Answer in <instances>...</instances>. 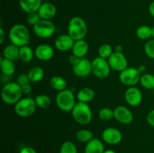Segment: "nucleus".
<instances>
[{"label": "nucleus", "instance_id": "473e14b6", "mask_svg": "<svg viewBox=\"0 0 154 153\" xmlns=\"http://www.w3.org/2000/svg\"><path fill=\"white\" fill-rule=\"evenodd\" d=\"M60 153H78L76 146L71 141H66L60 146Z\"/></svg>", "mask_w": 154, "mask_h": 153}, {"label": "nucleus", "instance_id": "412c9836", "mask_svg": "<svg viewBox=\"0 0 154 153\" xmlns=\"http://www.w3.org/2000/svg\"><path fill=\"white\" fill-rule=\"evenodd\" d=\"M95 97V92L93 88L90 87H85L78 91L77 94V99L79 102L88 104L89 102L92 101Z\"/></svg>", "mask_w": 154, "mask_h": 153}, {"label": "nucleus", "instance_id": "f8f14e48", "mask_svg": "<svg viewBox=\"0 0 154 153\" xmlns=\"http://www.w3.org/2000/svg\"><path fill=\"white\" fill-rule=\"evenodd\" d=\"M102 138L104 142L109 145H117L122 141L123 135L117 128L110 127L102 131Z\"/></svg>", "mask_w": 154, "mask_h": 153}, {"label": "nucleus", "instance_id": "0eeeda50", "mask_svg": "<svg viewBox=\"0 0 154 153\" xmlns=\"http://www.w3.org/2000/svg\"><path fill=\"white\" fill-rule=\"evenodd\" d=\"M92 63V73L99 79H105L111 73V67L108 59L97 56L93 59Z\"/></svg>", "mask_w": 154, "mask_h": 153}, {"label": "nucleus", "instance_id": "bb28decb", "mask_svg": "<svg viewBox=\"0 0 154 153\" xmlns=\"http://www.w3.org/2000/svg\"><path fill=\"white\" fill-rule=\"evenodd\" d=\"M136 36L141 40H149L153 37V28L148 26H141L136 29Z\"/></svg>", "mask_w": 154, "mask_h": 153}, {"label": "nucleus", "instance_id": "9d476101", "mask_svg": "<svg viewBox=\"0 0 154 153\" xmlns=\"http://www.w3.org/2000/svg\"><path fill=\"white\" fill-rule=\"evenodd\" d=\"M108 61L111 68L115 71L121 72L128 68V60L123 52L114 51Z\"/></svg>", "mask_w": 154, "mask_h": 153}, {"label": "nucleus", "instance_id": "5701e85b", "mask_svg": "<svg viewBox=\"0 0 154 153\" xmlns=\"http://www.w3.org/2000/svg\"><path fill=\"white\" fill-rule=\"evenodd\" d=\"M19 46L11 44L3 49V57L14 62L15 60L19 58Z\"/></svg>", "mask_w": 154, "mask_h": 153}, {"label": "nucleus", "instance_id": "a211bd4d", "mask_svg": "<svg viewBox=\"0 0 154 153\" xmlns=\"http://www.w3.org/2000/svg\"><path fill=\"white\" fill-rule=\"evenodd\" d=\"M42 4V0H19L20 8L28 14L38 12Z\"/></svg>", "mask_w": 154, "mask_h": 153}, {"label": "nucleus", "instance_id": "58836bf2", "mask_svg": "<svg viewBox=\"0 0 154 153\" xmlns=\"http://www.w3.org/2000/svg\"><path fill=\"white\" fill-rule=\"evenodd\" d=\"M20 153H37V152L32 147L26 146L20 150Z\"/></svg>", "mask_w": 154, "mask_h": 153}, {"label": "nucleus", "instance_id": "a19ab883", "mask_svg": "<svg viewBox=\"0 0 154 153\" xmlns=\"http://www.w3.org/2000/svg\"><path fill=\"white\" fill-rule=\"evenodd\" d=\"M5 37V35L4 29H3L2 27L1 26L0 27V44H2L3 42H4Z\"/></svg>", "mask_w": 154, "mask_h": 153}, {"label": "nucleus", "instance_id": "39448f33", "mask_svg": "<svg viewBox=\"0 0 154 153\" xmlns=\"http://www.w3.org/2000/svg\"><path fill=\"white\" fill-rule=\"evenodd\" d=\"M76 98L71 90L65 89L59 92L56 97V104L57 107L64 112H70L76 104Z\"/></svg>", "mask_w": 154, "mask_h": 153}, {"label": "nucleus", "instance_id": "c756f323", "mask_svg": "<svg viewBox=\"0 0 154 153\" xmlns=\"http://www.w3.org/2000/svg\"><path fill=\"white\" fill-rule=\"evenodd\" d=\"M139 82L146 89H154V75L152 74H143Z\"/></svg>", "mask_w": 154, "mask_h": 153}, {"label": "nucleus", "instance_id": "9b49d317", "mask_svg": "<svg viewBox=\"0 0 154 153\" xmlns=\"http://www.w3.org/2000/svg\"><path fill=\"white\" fill-rule=\"evenodd\" d=\"M72 70L75 75L78 77H87L92 74V63L85 57L81 58L76 64L72 66Z\"/></svg>", "mask_w": 154, "mask_h": 153}, {"label": "nucleus", "instance_id": "20e7f679", "mask_svg": "<svg viewBox=\"0 0 154 153\" xmlns=\"http://www.w3.org/2000/svg\"><path fill=\"white\" fill-rule=\"evenodd\" d=\"M71 112L75 121L80 124H88L93 119V112L88 104L78 101Z\"/></svg>", "mask_w": 154, "mask_h": 153}, {"label": "nucleus", "instance_id": "393cba45", "mask_svg": "<svg viewBox=\"0 0 154 153\" xmlns=\"http://www.w3.org/2000/svg\"><path fill=\"white\" fill-rule=\"evenodd\" d=\"M35 56V51L29 45L20 47L19 59L23 62H29L32 60Z\"/></svg>", "mask_w": 154, "mask_h": 153}, {"label": "nucleus", "instance_id": "49530a36", "mask_svg": "<svg viewBox=\"0 0 154 153\" xmlns=\"http://www.w3.org/2000/svg\"><path fill=\"white\" fill-rule=\"evenodd\" d=\"M152 28H153V38H154V26L152 27Z\"/></svg>", "mask_w": 154, "mask_h": 153}, {"label": "nucleus", "instance_id": "dca6fc26", "mask_svg": "<svg viewBox=\"0 0 154 153\" xmlns=\"http://www.w3.org/2000/svg\"><path fill=\"white\" fill-rule=\"evenodd\" d=\"M54 56V50L51 45L42 44L38 45L35 50V56L38 60L47 62L51 60Z\"/></svg>", "mask_w": 154, "mask_h": 153}, {"label": "nucleus", "instance_id": "79ce46f5", "mask_svg": "<svg viewBox=\"0 0 154 153\" xmlns=\"http://www.w3.org/2000/svg\"><path fill=\"white\" fill-rule=\"evenodd\" d=\"M148 10L150 14L153 17H154V1L152 2L150 4V5H149Z\"/></svg>", "mask_w": 154, "mask_h": 153}, {"label": "nucleus", "instance_id": "c03bdc74", "mask_svg": "<svg viewBox=\"0 0 154 153\" xmlns=\"http://www.w3.org/2000/svg\"><path fill=\"white\" fill-rule=\"evenodd\" d=\"M123 46H122L121 45H117V46H115V48H114V51H115V52H123Z\"/></svg>", "mask_w": 154, "mask_h": 153}, {"label": "nucleus", "instance_id": "4468645a", "mask_svg": "<svg viewBox=\"0 0 154 153\" xmlns=\"http://www.w3.org/2000/svg\"><path fill=\"white\" fill-rule=\"evenodd\" d=\"M114 118L123 124H129L133 122L134 116L129 109L124 106H117L114 110Z\"/></svg>", "mask_w": 154, "mask_h": 153}, {"label": "nucleus", "instance_id": "a878e982", "mask_svg": "<svg viewBox=\"0 0 154 153\" xmlns=\"http://www.w3.org/2000/svg\"><path fill=\"white\" fill-rule=\"evenodd\" d=\"M50 84L54 89L58 92L63 91L67 88V82L63 77L60 76H54L51 77Z\"/></svg>", "mask_w": 154, "mask_h": 153}, {"label": "nucleus", "instance_id": "7c9ffc66", "mask_svg": "<svg viewBox=\"0 0 154 153\" xmlns=\"http://www.w3.org/2000/svg\"><path fill=\"white\" fill-rule=\"evenodd\" d=\"M114 52V51L113 50L112 46L110 44H102L99 46V50H98L99 56L105 58V59H108Z\"/></svg>", "mask_w": 154, "mask_h": 153}, {"label": "nucleus", "instance_id": "a18cd8bd", "mask_svg": "<svg viewBox=\"0 0 154 153\" xmlns=\"http://www.w3.org/2000/svg\"><path fill=\"white\" fill-rule=\"evenodd\" d=\"M103 153H117V152L112 149H108V150H105V152H104Z\"/></svg>", "mask_w": 154, "mask_h": 153}, {"label": "nucleus", "instance_id": "4c0bfd02", "mask_svg": "<svg viewBox=\"0 0 154 153\" xmlns=\"http://www.w3.org/2000/svg\"><path fill=\"white\" fill-rule=\"evenodd\" d=\"M21 89H22L23 94H29L32 92V86L30 84H26L21 86Z\"/></svg>", "mask_w": 154, "mask_h": 153}, {"label": "nucleus", "instance_id": "72a5a7b5", "mask_svg": "<svg viewBox=\"0 0 154 153\" xmlns=\"http://www.w3.org/2000/svg\"><path fill=\"white\" fill-rule=\"evenodd\" d=\"M144 52L150 58L154 59V38L149 39L144 44Z\"/></svg>", "mask_w": 154, "mask_h": 153}, {"label": "nucleus", "instance_id": "37998d69", "mask_svg": "<svg viewBox=\"0 0 154 153\" xmlns=\"http://www.w3.org/2000/svg\"><path fill=\"white\" fill-rule=\"evenodd\" d=\"M138 70H139L140 73H141V74H145L144 72H145L147 68H146V66L144 65V64H141V65H140L139 67L138 68Z\"/></svg>", "mask_w": 154, "mask_h": 153}, {"label": "nucleus", "instance_id": "6e6552de", "mask_svg": "<svg viewBox=\"0 0 154 153\" xmlns=\"http://www.w3.org/2000/svg\"><path fill=\"white\" fill-rule=\"evenodd\" d=\"M141 73L138 68L132 67H128L123 71L120 72L119 80L123 85L128 87L135 86L140 82Z\"/></svg>", "mask_w": 154, "mask_h": 153}, {"label": "nucleus", "instance_id": "2eb2a0df", "mask_svg": "<svg viewBox=\"0 0 154 153\" xmlns=\"http://www.w3.org/2000/svg\"><path fill=\"white\" fill-rule=\"evenodd\" d=\"M75 40L69 34H63L57 36L54 41L55 47L62 52L72 50Z\"/></svg>", "mask_w": 154, "mask_h": 153}, {"label": "nucleus", "instance_id": "c85d7f7f", "mask_svg": "<svg viewBox=\"0 0 154 153\" xmlns=\"http://www.w3.org/2000/svg\"><path fill=\"white\" fill-rule=\"evenodd\" d=\"M36 106L41 109H48L51 104V99L45 94H41L35 98Z\"/></svg>", "mask_w": 154, "mask_h": 153}, {"label": "nucleus", "instance_id": "1a4fd4ad", "mask_svg": "<svg viewBox=\"0 0 154 153\" xmlns=\"http://www.w3.org/2000/svg\"><path fill=\"white\" fill-rule=\"evenodd\" d=\"M56 31V27L51 20H41L33 26V32L41 38H48L52 37Z\"/></svg>", "mask_w": 154, "mask_h": 153}, {"label": "nucleus", "instance_id": "7ed1b4c3", "mask_svg": "<svg viewBox=\"0 0 154 153\" xmlns=\"http://www.w3.org/2000/svg\"><path fill=\"white\" fill-rule=\"evenodd\" d=\"M87 26L83 18L74 16L68 24V34L75 40L84 39L87 34Z\"/></svg>", "mask_w": 154, "mask_h": 153}, {"label": "nucleus", "instance_id": "aec40b11", "mask_svg": "<svg viewBox=\"0 0 154 153\" xmlns=\"http://www.w3.org/2000/svg\"><path fill=\"white\" fill-rule=\"evenodd\" d=\"M105 146L102 140L98 138H93L86 144L84 153H103Z\"/></svg>", "mask_w": 154, "mask_h": 153}, {"label": "nucleus", "instance_id": "f3484780", "mask_svg": "<svg viewBox=\"0 0 154 153\" xmlns=\"http://www.w3.org/2000/svg\"><path fill=\"white\" fill-rule=\"evenodd\" d=\"M38 14L40 16L41 20H51L57 14V8L51 2L42 3L38 10Z\"/></svg>", "mask_w": 154, "mask_h": 153}, {"label": "nucleus", "instance_id": "f704fd0d", "mask_svg": "<svg viewBox=\"0 0 154 153\" xmlns=\"http://www.w3.org/2000/svg\"><path fill=\"white\" fill-rule=\"evenodd\" d=\"M40 20H41V17L40 16H39L38 14V12L29 14L26 18L27 23L30 26H34L35 25L36 23H38Z\"/></svg>", "mask_w": 154, "mask_h": 153}, {"label": "nucleus", "instance_id": "423d86ee", "mask_svg": "<svg viewBox=\"0 0 154 153\" xmlns=\"http://www.w3.org/2000/svg\"><path fill=\"white\" fill-rule=\"evenodd\" d=\"M36 104L35 99L32 98H22L14 104V112L20 117H29L36 110Z\"/></svg>", "mask_w": 154, "mask_h": 153}, {"label": "nucleus", "instance_id": "e433bc0d", "mask_svg": "<svg viewBox=\"0 0 154 153\" xmlns=\"http://www.w3.org/2000/svg\"><path fill=\"white\" fill-rule=\"evenodd\" d=\"M147 122L154 128V109L149 112L147 116Z\"/></svg>", "mask_w": 154, "mask_h": 153}, {"label": "nucleus", "instance_id": "c9c22d12", "mask_svg": "<svg viewBox=\"0 0 154 153\" xmlns=\"http://www.w3.org/2000/svg\"><path fill=\"white\" fill-rule=\"evenodd\" d=\"M17 82L19 84L20 86L26 85V84H29L30 82L28 74H21L18 76L17 79Z\"/></svg>", "mask_w": 154, "mask_h": 153}, {"label": "nucleus", "instance_id": "ddd939ff", "mask_svg": "<svg viewBox=\"0 0 154 153\" xmlns=\"http://www.w3.org/2000/svg\"><path fill=\"white\" fill-rule=\"evenodd\" d=\"M124 96L126 103L132 106H138L143 100L142 92L135 86L129 87L126 89Z\"/></svg>", "mask_w": 154, "mask_h": 153}, {"label": "nucleus", "instance_id": "4be33fe9", "mask_svg": "<svg viewBox=\"0 0 154 153\" xmlns=\"http://www.w3.org/2000/svg\"><path fill=\"white\" fill-rule=\"evenodd\" d=\"M0 67H1L2 73L4 76H11L15 73L16 68L14 63V61L10 59H8L5 58H2L0 61Z\"/></svg>", "mask_w": 154, "mask_h": 153}, {"label": "nucleus", "instance_id": "b1692460", "mask_svg": "<svg viewBox=\"0 0 154 153\" xmlns=\"http://www.w3.org/2000/svg\"><path fill=\"white\" fill-rule=\"evenodd\" d=\"M31 82H38L42 80L45 76V71L43 68L38 66L33 67L27 73Z\"/></svg>", "mask_w": 154, "mask_h": 153}, {"label": "nucleus", "instance_id": "2f4dec72", "mask_svg": "<svg viewBox=\"0 0 154 153\" xmlns=\"http://www.w3.org/2000/svg\"><path fill=\"white\" fill-rule=\"evenodd\" d=\"M99 117L103 121H111L114 118V110L108 107H103L99 110Z\"/></svg>", "mask_w": 154, "mask_h": 153}, {"label": "nucleus", "instance_id": "cd10ccee", "mask_svg": "<svg viewBox=\"0 0 154 153\" xmlns=\"http://www.w3.org/2000/svg\"><path fill=\"white\" fill-rule=\"evenodd\" d=\"M75 136L79 142H86V143L94 138L93 132L87 129H81V130H78L76 132Z\"/></svg>", "mask_w": 154, "mask_h": 153}, {"label": "nucleus", "instance_id": "6ab92c4d", "mask_svg": "<svg viewBox=\"0 0 154 153\" xmlns=\"http://www.w3.org/2000/svg\"><path fill=\"white\" fill-rule=\"evenodd\" d=\"M72 54L79 58H84L89 51V44L84 39L75 40L72 47Z\"/></svg>", "mask_w": 154, "mask_h": 153}, {"label": "nucleus", "instance_id": "de8ad7c7", "mask_svg": "<svg viewBox=\"0 0 154 153\" xmlns=\"http://www.w3.org/2000/svg\"><path fill=\"white\" fill-rule=\"evenodd\" d=\"M153 93H154V89H153Z\"/></svg>", "mask_w": 154, "mask_h": 153}, {"label": "nucleus", "instance_id": "f03ea898", "mask_svg": "<svg viewBox=\"0 0 154 153\" xmlns=\"http://www.w3.org/2000/svg\"><path fill=\"white\" fill-rule=\"evenodd\" d=\"M23 92L21 86L17 82H9L3 86L1 97L3 102L12 105L17 103L22 98Z\"/></svg>", "mask_w": 154, "mask_h": 153}, {"label": "nucleus", "instance_id": "f257e3e1", "mask_svg": "<svg viewBox=\"0 0 154 153\" xmlns=\"http://www.w3.org/2000/svg\"><path fill=\"white\" fill-rule=\"evenodd\" d=\"M8 38L11 43L16 46H20L29 45L30 42V33L25 25L17 23L10 28Z\"/></svg>", "mask_w": 154, "mask_h": 153}, {"label": "nucleus", "instance_id": "ea45409f", "mask_svg": "<svg viewBox=\"0 0 154 153\" xmlns=\"http://www.w3.org/2000/svg\"><path fill=\"white\" fill-rule=\"evenodd\" d=\"M79 59L80 58H78V57L75 56V55H73V54H72V56H69V63H70V64H72V66H73L74 64H75L77 62H78V61Z\"/></svg>", "mask_w": 154, "mask_h": 153}]
</instances>
